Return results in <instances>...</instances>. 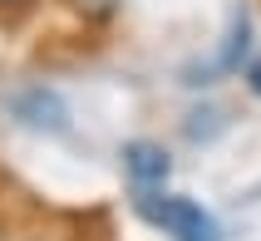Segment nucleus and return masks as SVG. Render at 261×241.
I'll return each instance as SVG.
<instances>
[{
	"instance_id": "1",
	"label": "nucleus",
	"mask_w": 261,
	"mask_h": 241,
	"mask_svg": "<svg viewBox=\"0 0 261 241\" xmlns=\"http://www.w3.org/2000/svg\"><path fill=\"white\" fill-rule=\"evenodd\" d=\"M133 212L143 217L153 231H163L168 241H222L217 217L207 212L202 202L182 197V192H163V187H148L133 197Z\"/></svg>"
},
{
	"instance_id": "2",
	"label": "nucleus",
	"mask_w": 261,
	"mask_h": 241,
	"mask_svg": "<svg viewBox=\"0 0 261 241\" xmlns=\"http://www.w3.org/2000/svg\"><path fill=\"white\" fill-rule=\"evenodd\" d=\"M123 172H128V182L138 187V192H148V187H163L168 177H173V157H168V148L153 138H133L123 143Z\"/></svg>"
},
{
	"instance_id": "3",
	"label": "nucleus",
	"mask_w": 261,
	"mask_h": 241,
	"mask_svg": "<svg viewBox=\"0 0 261 241\" xmlns=\"http://www.w3.org/2000/svg\"><path fill=\"white\" fill-rule=\"evenodd\" d=\"M15 114L25 118L30 128H49V133H64L69 128V109H64V99H59L55 89H30V94H20L15 99Z\"/></svg>"
},
{
	"instance_id": "4",
	"label": "nucleus",
	"mask_w": 261,
	"mask_h": 241,
	"mask_svg": "<svg viewBox=\"0 0 261 241\" xmlns=\"http://www.w3.org/2000/svg\"><path fill=\"white\" fill-rule=\"evenodd\" d=\"M247 44H251V20H247V15H232V35H227V44H222V55H217V69L222 74H237Z\"/></svg>"
},
{
	"instance_id": "5",
	"label": "nucleus",
	"mask_w": 261,
	"mask_h": 241,
	"mask_svg": "<svg viewBox=\"0 0 261 241\" xmlns=\"http://www.w3.org/2000/svg\"><path fill=\"white\" fill-rule=\"evenodd\" d=\"M242 79H247V89H251V94H256V99H261V55L242 64Z\"/></svg>"
},
{
	"instance_id": "6",
	"label": "nucleus",
	"mask_w": 261,
	"mask_h": 241,
	"mask_svg": "<svg viewBox=\"0 0 261 241\" xmlns=\"http://www.w3.org/2000/svg\"><path fill=\"white\" fill-rule=\"evenodd\" d=\"M20 5H30V0H0V10H20Z\"/></svg>"
},
{
	"instance_id": "7",
	"label": "nucleus",
	"mask_w": 261,
	"mask_h": 241,
	"mask_svg": "<svg viewBox=\"0 0 261 241\" xmlns=\"http://www.w3.org/2000/svg\"><path fill=\"white\" fill-rule=\"evenodd\" d=\"M0 241H5V222H0Z\"/></svg>"
}]
</instances>
